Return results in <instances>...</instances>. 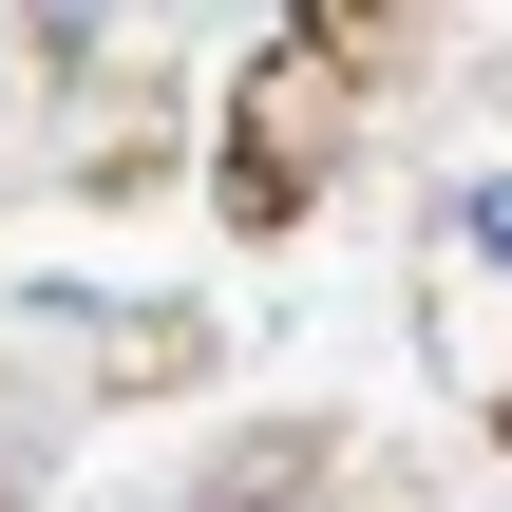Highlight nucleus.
<instances>
[{"mask_svg": "<svg viewBox=\"0 0 512 512\" xmlns=\"http://www.w3.org/2000/svg\"><path fill=\"white\" fill-rule=\"evenodd\" d=\"M342 114H361V38H342V19H304V38L266 57V95L228 114V209H304V190H323V152H342Z\"/></svg>", "mask_w": 512, "mask_h": 512, "instance_id": "nucleus-1", "label": "nucleus"}, {"mask_svg": "<svg viewBox=\"0 0 512 512\" xmlns=\"http://www.w3.org/2000/svg\"><path fill=\"white\" fill-rule=\"evenodd\" d=\"M456 247H475V266H512V171H475V190H456Z\"/></svg>", "mask_w": 512, "mask_h": 512, "instance_id": "nucleus-2", "label": "nucleus"}]
</instances>
